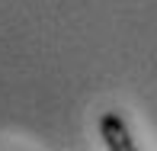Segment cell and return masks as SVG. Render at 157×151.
<instances>
[{
    "mask_svg": "<svg viewBox=\"0 0 157 151\" xmlns=\"http://www.w3.org/2000/svg\"><path fill=\"white\" fill-rule=\"evenodd\" d=\"M99 135H103V141H106L109 151H132L135 148L132 132H128V125L122 122L119 113H106V116L99 119Z\"/></svg>",
    "mask_w": 157,
    "mask_h": 151,
    "instance_id": "6da1fadb",
    "label": "cell"
}]
</instances>
